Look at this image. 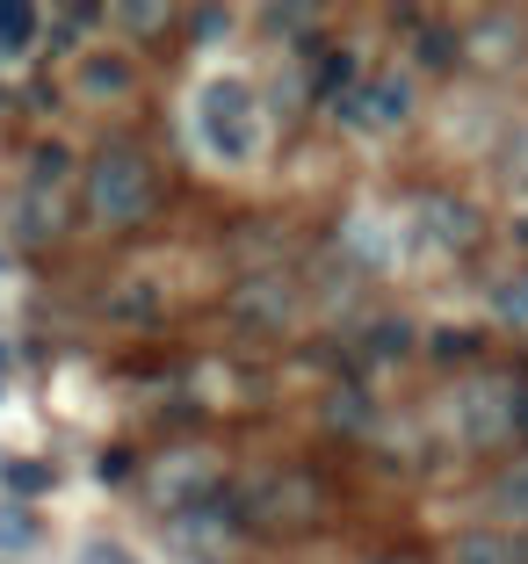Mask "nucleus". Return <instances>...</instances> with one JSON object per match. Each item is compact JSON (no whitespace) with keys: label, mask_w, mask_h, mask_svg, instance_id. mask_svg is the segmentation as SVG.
<instances>
[{"label":"nucleus","mask_w":528,"mask_h":564,"mask_svg":"<svg viewBox=\"0 0 528 564\" xmlns=\"http://www.w3.org/2000/svg\"><path fill=\"white\" fill-rule=\"evenodd\" d=\"M80 564H138L123 543H109V535H95V543H80Z\"/></svg>","instance_id":"21"},{"label":"nucleus","mask_w":528,"mask_h":564,"mask_svg":"<svg viewBox=\"0 0 528 564\" xmlns=\"http://www.w3.org/2000/svg\"><path fill=\"white\" fill-rule=\"evenodd\" d=\"M58 225H66L58 196H51V188H22V203H15V232H22V239H58Z\"/></svg>","instance_id":"9"},{"label":"nucleus","mask_w":528,"mask_h":564,"mask_svg":"<svg viewBox=\"0 0 528 564\" xmlns=\"http://www.w3.org/2000/svg\"><path fill=\"white\" fill-rule=\"evenodd\" d=\"M333 109H341V123H355V131H398V123L413 117V87L406 80H355Z\"/></svg>","instance_id":"4"},{"label":"nucleus","mask_w":528,"mask_h":564,"mask_svg":"<svg viewBox=\"0 0 528 564\" xmlns=\"http://www.w3.org/2000/svg\"><path fill=\"white\" fill-rule=\"evenodd\" d=\"M507 174H514V182H528V131L507 145Z\"/></svg>","instance_id":"25"},{"label":"nucleus","mask_w":528,"mask_h":564,"mask_svg":"<svg viewBox=\"0 0 528 564\" xmlns=\"http://www.w3.org/2000/svg\"><path fill=\"white\" fill-rule=\"evenodd\" d=\"M196 145L211 160H254L261 152V109H254V87L247 80H203L196 87Z\"/></svg>","instance_id":"2"},{"label":"nucleus","mask_w":528,"mask_h":564,"mask_svg":"<svg viewBox=\"0 0 528 564\" xmlns=\"http://www.w3.org/2000/svg\"><path fill=\"white\" fill-rule=\"evenodd\" d=\"M493 312L528 326V268H521V275H507V282H493Z\"/></svg>","instance_id":"16"},{"label":"nucleus","mask_w":528,"mask_h":564,"mask_svg":"<svg viewBox=\"0 0 528 564\" xmlns=\"http://www.w3.org/2000/svg\"><path fill=\"white\" fill-rule=\"evenodd\" d=\"M66 160H73L66 145H36V152H30V188H51V196H58V182L73 174Z\"/></svg>","instance_id":"15"},{"label":"nucleus","mask_w":528,"mask_h":564,"mask_svg":"<svg viewBox=\"0 0 528 564\" xmlns=\"http://www.w3.org/2000/svg\"><path fill=\"white\" fill-rule=\"evenodd\" d=\"M73 87H80L87 101H109V95H131V87H138V73H131V58L87 51V58H80V73H73Z\"/></svg>","instance_id":"8"},{"label":"nucleus","mask_w":528,"mask_h":564,"mask_svg":"<svg viewBox=\"0 0 528 564\" xmlns=\"http://www.w3.org/2000/svg\"><path fill=\"white\" fill-rule=\"evenodd\" d=\"M231 312L247 318V326L276 333L282 318H290V282H282V275H254V282H239V290H231Z\"/></svg>","instance_id":"7"},{"label":"nucleus","mask_w":528,"mask_h":564,"mask_svg":"<svg viewBox=\"0 0 528 564\" xmlns=\"http://www.w3.org/2000/svg\"><path fill=\"white\" fill-rule=\"evenodd\" d=\"M116 15H123V22H131V30H166V8H116Z\"/></svg>","instance_id":"23"},{"label":"nucleus","mask_w":528,"mask_h":564,"mask_svg":"<svg viewBox=\"0 0 528 564\" xmlns=\"http://www.w3.org/2000/svg\"><path fill=\"white\" fill-rule=\"evenodd\" d=\"M268 30H276V36H312L319 8H268Z\"/></svg>","instance_id":"19"},{"label":"nucleus","mask_w":528,"mask_h":564,"mask_svg":"<svg viewBox=\"0 0 528 564\" xmlns=\"http://www.w3.org/2000/svg\"><path fill=\"white\" fill-rule=\"evenodd\" d=\"M493 507H499V514H514V521H528V464H507L493 478Z\"/></svg>","instance_id":"13"},{"label":"nucleus","mask_w":528,"mask_h":564,"mask_svg":"<svg viewBox=\"0 0 528 564\" xmlns=\"http://www.w3.org/2000/svg\"><path fill=\"white\" fill-rule=\"evenodd\" d=\"M80 203L101 232H131L152 217V166L138 145H101L87 160V182H80Z\"/></svg>","instance_id":"1"},{"label":"nucleus","mask_w":528,"mask_h":564,"mask_svg":"<svg viewBox=\"0 0 528 564\" xmlns=\"http://www.w3.org/2000/svg\"><path fill=\"white\" fill-rule=\"evenodd\" d=\"M0 564H8V557H0Z\"/></svg>","instance_id":"29"},{"label":"nucleus","mask_w":528,"mask_h":564,"mask_svg":"<svg viewBox=\"0 0 528 564\" xmlns=\"http://www.w3.org/2000/svg\"><path fill=\"white\" fill-rule=\"evenodd\" d=\"M413 225H420V239L442 247V253H463L471 239H478V217H471V203H456V196H420Z\"/></svg>","instance_id":"6"},{"label":"nucleus","mask_w":528,"mask_h":564,"mask_svg":"<svg viewBox=\"0 0 528 564\" xmlns=\"http://www.w3.org/2000/svg\"><path fill=\"white\" fill-rule=\"evenodd\" d=\"M319 514V492H312V478H268V485H254V521L261 529H304V521Z\"/></svg>","instance_id":"5"},{"label":"nucleus","mask_w":528,"mask_h":564,"mask_svg":"<svg viewBox=\"0 0 528 564\" xmlns=\"http://www.w3.org/2000/svg\"><path fill=\"white\" fill-rule=\"evenodd\" d=\"M514 239H521V247H528V217H521V225H514Z\"/></svg>","instance_id":"26"},{"label":"nucleus","mask_w":528,"mask_h":564,"mask_svg":"<svg viewBox=\"0 0 528 564\" xmlns=\"http://www.w3.org/2000/svg\"><path fill=\"white\" fill-rule=\"evenodd\" d=\"M225 30H231L225 8H203V15H196V36H225Z\"/></svg>","instance_id":"24"},{"label":"nucleus","mask_w":528,"mask_h":564,"mask_svg":"<svg viewBox=\"0 0 528 564\" xmlns=\"http://www.w3.org/2000/svg\"><path fill=\"white\" fill-rule=\"evenodd\" d=\"M36 535V521L22 514V499H0V550H22Z\"/></svg>","instance_id":"17"},{"label":"nucleus","mask_w":528,"mask_h":564,"mask_svg":"<svg viewBox=\"0 0 528 564\" xmlns=\"http://www.w3.org/2000/svg\"><path fill=\"white\" fill-rule=\"evenodd\" d=\"M413 51H420V66H449V58H456V36H449L442 22H428V30H420V44H413Z\"/></svg>","instance_id":"18"},{"label":"nucleus","mask_w":528,"mask_h":564,"mask_svg":"<svg viewBox=\"0 0 528 564\" xmlns=\"http://www.w3.org/2000/svg\"><path fill=\"white\" fill-rule=\"evenodd\" d=\"M363 355H377V362L413 355V326H406V318H377V326H363Z\"/></svg>","instance_id":"11"},{"label":"nucleus","mask_w":528,"mask_h":564,"mask_svg":"<svg viewBox=\"0 0 528 564\" xmlns=\"http://www.w3.org/2000/svg\"><path fill=\"white\" fill-rule=\"evenodd\" d=\"M347 87H355V58H347V51H326V66H319V87H312V101H341Z\"/></svg>","instance_id":"14"},{"label":"nucleus","mask_w":528,"mask_h":564,"mask_svg":"<svg viewBox=\"0 0 528 564\" xmlns=\"http://www.w3.org/2000/svg\"><path fill=\"white\" fill-rule=\"evenodd\" d=\"M449 564H514V543H507V535H485V529H471V535H456Z\"/></svg>","instance_id":"12"},{"label":"nucleus","mask_w":528,"mask_h":564,"mask_svg":"<svg viewBox=\"0 0 528 564\" xmlns=\"http://www.w3.org/2000/svg\"><path fill=\"white\" fill-rule=\"evenodd\" d=\"M0 268H8V253H0Z\"/></svg>","instance_id":"28"},{"label":"nucleus","mask_w":528,"mask_h":564,"mask_svg":"<svg viewBox=\"0 0 528 564\" xmlns=\"http://www.w3.org/2000/svg\"><path fill=\"white\" fill-rule=\"evenodd\" d=\"M36 8H22V0H0V58H15V51H30L36 44Z\"/></svg>","instance_id":"10"},{"label":"nucleus","mask_w":528,"mask_h":564,"mask_svg":"<svg viewBox=\"0 0 528 564\" xmlns=\"http://www.w3.org/2000/svg\"><path fill=\"white\" fill-rule=\"evenodd\" d=\"M471 348H478V340H471L463 326H442V333H434V355H471Z\"/></svg>","instance_id":"22"},{"label":"nucleus","mask_w":528,"mask_h":564,"mask_svg":"<svg viewBox=\"0 0 528 564\" xmlns=\"http://www.w3.org/2000/svg\"><path fill=\"white\" fill-rule=\"evenodd\" d=\"M0 478L15 485V492H44V485H51V470H44V464H0Z\"/></svg>","instance_id":"20"},{"label":"nucleus","mask_w":528,"mask_h":564,"mask_svg":"<svg viewBox=\"0 0 528 564\" xmlns=\"http://www.w3.org/2000/svg\"><path fill=\"white\" fill-rule=\"evenodd\" d=\"M8 362H15V355H8V340H0V369H8Z\"/></svg>","instance_id":"27"},{"label":"nucleus","mask_w":528,"mask_h":564,"mask_svg":"<svg viewBox=\"0 0 528 564\" xmlns=\"http://www.w3.org/2000/svg\"><path fill=\"white\" fill-rule=\"evenodd\" d=\"M456 427H463V442H471V448L507 442V434L521 427V391H507V383H478V391H463Z\"/></svg>","instance_id":"3"}]
</instances>
